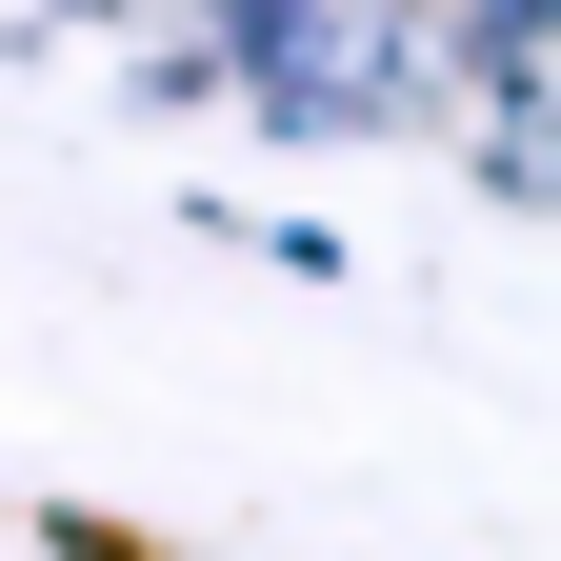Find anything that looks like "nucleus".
I'll list each match as a JSON object with an SVG mask.
<instances>
[{"instance_id":"nucleus-2","label":"nucleus","mask_w":561,"mask_h":561,"mask_svg":"<svg viewBox=\"0 0 561 561\" xmlns=\"http://www.w3.org/2000/svg\"><path fill=\"white\" fill-rule=\"evenodd\" d=\"M41 21H121V0H41Z\"/></svg>"},{"instance_id":"nucleus-1","label":"nucleus","mask_w":561,"mask_h":561,"mask_svg":"<svg viewBox=\"0 0 561 561\" xmlns=\"http://www.w3.org/2000/svg\"><path fill=\"white\" fill-rule=\"evenodd\" d=\"M201 81L280 140H421L481 60L461 0H201Z\"/></svg>"}]
</instances>
